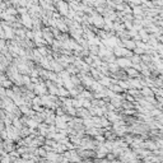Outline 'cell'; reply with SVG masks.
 Masks as SVG:
<instances>
[{
    "label": "cell",
    "mask_w": 163,
    "mask_h": 163,
    "mask_svg": "<svg viewBox=\"0 0 163 163\" xmlns=\"http://www.w3.org/2000/svg\"><path fill=\"white\" fill-rule=\"evenodd\" d=\"M34 91H36L38 94H43L46 92V88H45V85H36V87H34Z\"/></svg>",
    "instance_id": "obj_5"
},
{
    "label": "cell",
    "mask_w": 163,
    "mask_h": 163,
    "mask_svg": "<svg viewBox=\"0 0 163 163\" xmlns=\"http://www.w3.org/2000/svg\"><path fill=\"white\" fill-rule=\"evenodd\" d=\"M112 1H114V0H112Z\"/></svg>",
    "instance_id": "obj_13"
},
{
    "label": "cell",
    "mask_w": 163,
    "mask_h": 163,
    "mask_svg": "<svg viewBox=\"0 0 163 163\" xmlns=\"http://www.w3.org/2000/svg\"><path fill=\"white\" fill-rule=\"evenodd\" d=\"M3 1H4V0H0V4H1V3H3Z\"/></svg>",
    "instance_id": "obj_12"
},
{
    "label": "cell",
    "mask_w": 163,
    "mask_h": 163,
    "mask_svg": "<svg viewBox=\"0 0 163 163\" xmlns=\"http://www.w3.org/2000/svg\"><path fill=\"white\" fill-rule=\"evenodd\" d=\"M117 64L120 65V66H122V68H129V66H131V61H130L129 59H118V60H117Z\"/></svg>",
    "instance_id": "obj_3"
},
{
    "label": "cell",
    "mask_w": 163,
    "mask_h": 163,
    "mask_svg": "<svg viewBox=\"0 0 163 163\" xmlns=\"http://www.w3.org/2000/svg\"><path fill=\"white\" fill-rule=\"evenodd\" d=\"M56 8V11H57L59 14H60L61 17H66L68 16V11H69V8H68V3L63 1V0H60V1L57 3V4L55 5Z\"/></svg>",
    "instance_id": "obj_1"
},
{
    "label": "cell",
    "mask_w": 163,
    "mask_h": 163,
    "mask_svg": "<svg viewBox=\"0 0 163 163\" xmlns=\"http://www.w3.org/2000/svg\"><path fill=\"white\" fill-rule=\"evenodd\" d=\"M63 1H65V3H70V1H73V0H63Z\"/></svg>",
    "instance_id": "obj_10"
},
{
    "label": "cell",
    "mask_w": 163,
    "mask_h": 163,
    "mask_svg": "<svg viewBox=\"0 0 163 163\" xmlns=\"http://www.w3.org/2000/svg\"><path fill=\"white\" fill-rule=\"evenodd\" d=\"M74 1H76V3H80V1H82V0H74Z\"/></svg>",
    "instance_id": "obj_11"
},
{
    "label": "cell",
    "mask_w": 163,
    "mask_h": 163,
    "mask_svg": "<svg viewBox=\"0 0 163 163\" xmlns=\"http://www.w3.org/2000/svg\"><path fill=\"white\" fill-rule=\"evenodd\" d=\"M141 93H143L144 96H150V94H152V92H150L149 88H144V89L141 91Z\"/></svg>",
    "instance_id": "obj_8"
},
{
    "label": "cell",
    "mask_w": 163,
    "mask_h": 163,
    "mask_svg": "<svg viewBox=\"0 0 163 163\" xmlns=\"http://www.w3.org/2000/svg\"><path fill=\"white\" fill-rule=\"evenodd\" d=\"M3 49H5V41L0 38V50H3Z\"/></svg>",
    "instance_id": "obj_9"
},
{
    "label": "cell",
    "mask_w": 163,
    "mask_h": 163,
    "mask_svg": "<svg viewBox=\"0 0 163 163\" xmlns=\"http://www.w3.org/2000/svg\"><path fill=\"white\" fill-rule=\"evenodd\" d=\"M127 74L131 75V76H138V72H136L135 69H129V70H127Z\"/></svg>",
    "instance_id": "obj_7"
},
{
    "label": "cell",
    "mask_w": 163,
    "mask_h": 163,
    "mask_svg": "<svg viewBox=\"0 0 163 163\" xmlns=\"http://www.w3.org/2000/svg\"><path fill=\"white\" fill-rule=\"evenodd\" d=\"M20 22H22V24L26 28H32V18L29 17L28 13L20 16Z\"/></svg>",
    "instance_id": "obj_2"
},
{
    "label": "cell",
    "mask_w": 163,
    "mask_h": 163,
    "mask_svg": "<svg viewBox=\"0 0 163 163\" xmlns=\"http://www.w3.org/2000/svg\"><path fill=\"white\" fill-rule=\"evenodd\" d=\"M5 13L9 14V16H14L17 17V14H18V11H17V9L13 7V5H10V7H8L7 9H5Z\"/></svg>",
    "instance_id": "obj_4"
},
{
    "label": "cell",
    "mask_w": 163,
    "mask_h": 163,
    "mask_svg": "<svg viewBox=\"0 0 163 163\" xmlns=\"http://www.w3.org/2000/svg\"><path fill=\"white\" fill-rule=\"evenodd\" d=\"M130 61H133L134 64H138V63H140V61H141V59H140V56H139V55H134Z\"/></svg>",
    "instance_id": "obj_6"
}]
</instances>
